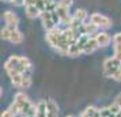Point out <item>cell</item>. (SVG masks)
<instances>
[{
    "label": "cell",
    "instance_id": "6da1fadb",
    "mask_svg": "<svg viewBox=\"0 0 121 117\" xmlns=\"http://www.w3.org/2000/svg\"><path fill=\"white\" fill-rule=\"evenodd\" d=\"M6 71L8 69H15L23 75H30L33 68H31V61L27 57H19V56H11L4 64Z\"/></svg>",
    "mask_w": 121,
    "mask_h": 117
},
{
    "label": "cell",
    "instance_id": "7a4b0ae2",
    "mask_svg": "<svg viewBox=\"0 0 121 117\" xmlns=\"http://www.w3.org/2000/svg\"><path fill=\"white\" fill-rule=\"evenodd\" d=\"M118 68H121L120 60L116 59L114 56H113V57H109V59H106L104 61V75L108 76V78H112L113 74H114Z\"/></svg>",
    "mask_w": 121,
    "mask_h": 117
},
{
    "label": "cell",
    "instance_id": "3957f363",
    "mask_svg": "<svg viewBox=\"0 0 121 117\" xmlns=\"http://www.w3.org/2000/svg\"><path fill=\"white\" fill-rule=\"evenodd\" d=\"M61 35H63V30H60L59 27H55V29H52L50 31L46 33V41H48V44H49L52 48H55V49L59 50Z\"/></svg>",
    "mask_w": 121,
    "mask_h": 117
},
{
    "label": "cell",
    "instance_id": "277c9868",
    "mask_svg": "<svg viewBox=\"0 0 121 117\" xmlns=\"http://www.w3.org/2000/svg\"><path fill=\"white\" fill-rule=\"evenodd\" d=\"M90 21L93 23H95L98 27H102V29L112 27V21H110L108 17L101 15V14H93V15L90 17Z\"/></svg>",
    "mask_w": 121,
    "mask_h": 117
},
{
    "label": "cell",
    "instance_id": "5b68a950",
    "mask_svg": "<svg viewBox=\"0 0 121 117\" xmlns=\"http://www.w3.org/2000/svg\"><path fill=\"white\" fill-rule=\"evenodd\" d=\"M4 21L7 23V27H10V29H17V26L19 25V18H18L17 14H14L12 11L4 12Z\"/></svg>",
    "mask_w": 121,
    "mask_h": 117
},
{
    "label": "cell",
    "instance_id": "8992f818",
    "mask_svg": "<svg viewBox=\"0 0 121 117\" xmlns=\"http://www.w3.org/2000/svg\"><path fill=\"white\" fill-rule=\"evenodd\" d=\"M41 19H42V26L46 29V31H50L52 29L56 27L55 22H53V19H52V12L44 11L41 14Z\"/></svg>",
    "mask_w": 121,
    "mask_h": 117
},
{
    "label": "cell",
    "instance_id": "52a82bcc",
    "mask_svg": "<svg viewBox=\"0 0 121 117\" xmlns=\"http://www.w3.org/2000/svg\"><path fill=\"white\" fill-rule=\"evenodd\" d=\"M7 74H8V76H10V79H11V82L14 83V86H17V87H21V84H22V79H23V74L18 72V71H15V69H8L7 71Z\"/></svg>",
    "mask_w": 121,
    "mask_h": 117
},
{
    "label": "cell",
    "instance_id": "ba28073f",
    "mask_svg": "<svg viewBox=\"0 0 121 117\" xmlns=\"http://www.w3.org/2000/svg\"><path fill=\"white\" fill-rule=\"evenodd\" d=\"M56 12L59 14V17H60L61 22L65 23V25H69L72 21V17L69 15V10L68 8H63V7H57V10H56Z\"/></svg>",
    "mask_w": 121,
    "mask_h": 117
},
{
    "label": "cell",
    "instance_id": "9c48e42d",
    "mask_svg": "<svg viewBox=\"0 0 121 117\" xmlns=\"http://www.w3.org/2000/svg\"><path fill=\"white\" fill-rule=\"evenodd\" d=\"M98 48H99V44H98V41H97V38L95 37H91V38L88 39V42L86 44V46H84V52L83 53L90 55V53H93L94 50H97Z\"/></svg>",
    "mask_w": 121,
    "mask_h": 117
},
{
    "label": "cell",
    "instance_id": "30bf717a",
    "mask_svg": "<svg viewBox=\"0 0 121 117\" xmlns=\"http://www.w3.org/2000/svg\"><path fill=\"white\" fill-rule=\"evenodd\" d=\"M95 38H97V41H98L99 46H106V45H109L110 41H112V37H110L108 33H105V31L98 33L97 35H95Z\"/></svg>",
    "mask_w": 121,
    "mask_h": 117
},
{
    "label": "cell",
    "instance_id": "8fae6325",
    "mask_svg": "<svg viewBox=\"0 0 121 117\" xmlns=\"http://www.w3.org/2000/svg\"><path fill=\"white\" fill-rule=\"evenodd\" d=\"M48 114V101H39L37 104V116L35 117H46Z\"/></svg>",
    "mask_w": 121,
    "mask_h": 117
},
{
    "label": "cell",
    "instance_id": "7c38bea8",
    "mask_svg": "<svg viewBox=\"0 0 121 117\" xmlns=\"http://www.w3.org/2000/svg\"><path fill=\"white\" fill-rule=\"evenodd\" d=\"M41 10H39L37 6H26V15H27L30 19H34L37 17H41Z\"/></svg>",
    "mask_w": 121,
    "mask_h": 117
},
{
    "label": "cell",
    "instance_id": "4fadbf2b",
    "mask_svg": "<svg viewBox=\"0 0 121 117\" xmlns=\"http://www.w3.org/2000/svg\"><path fill=\"white\" fill-rule=\"evenodd\" d=\"M59 114V108H57V104L55 101L49 100L48 101V114L46 117H57Z\"/></svg>",
    "mask_w": 121,
    "mask_h": 117
},
{
    "label": "cell",
    "instance_id": "5bb4252c",
    "mask_svg": "<svg viewBox=\"0 0 121 117\" xmlns=\"http://www.w3.org/2000/svg\"><path fill=\"white\" fill-rule=\"evenodd\" d=\"M10 41L14 42V44H21L23 41V34L17 30V29H11V37H10Z\"/></svg>",
    "mask_w": 121,
    "mask_h": 117
},
{
    "label": "cell",
    "instance_id": "9a60e30c",
    "mask_svg": "<svg viewBox=\"0 0 121 117\" xmlns=\"http://www.w3.org/2000/svg\"><path fill=\"white\" fill-rule=\"evenodd\" d=\"M83 34H95L97 33V30H98V26L95 25V23H83Z\"/></svg>",
    "mask_w": 121,
    "mask_h": 117
},
{
    "label": "cell",
    "instance_id": "2e32d148",
    "mask_svg": "<svg viewBox=\"0 0 121 117\" xmlns=\"http://www.w3.org/2000/svg\"><path fill=\"white\" fill-rule=\"evenodd\" d=\"M83 50L79 48V45H78V42H75V44H72L71 46H69V49H68V56H71V57H75V56H79L80 53H82Z\"/></svg>",
    "mask_w": 121,
    "mask_h": 117
},
{
    "label": "cell",
    "instance_id": "e0dca14e",
    "mask_svg": "<svg viewBox=\"0 0 121 117\" xmlns=\"http://www.w3.org/2000/svg\"><path fill=\"white\" fill-rule=\"evenodd\" d=\"M84 113L90 117H101V110H98V109L94 108V106H88L87 109L84 110Z\"/></svg>",
    "mask_w": 121,
    "mask_h": 117
},
{
    "label": "cell",
    "instance_id": "ac0fdd59",
    "mask_svg": "<svg viewBox=\"0 0 121 117\" xmlns=\"http://www.w3.org/2000/svg\"><path fill=\"white\" fill-rule=\"evenodd\" d=\"M86 17H87V12H86V10H84V8H78L76 12H75V15H73V18H76L78 21H80L82 23L84 22Z\"/></svg>",
    "mask_w": 121,
    "mask_h": 117
},
{
    "label": "cell",
    "instance_id": "d6986e66",
    "mask_svg": "<svg viewBox=\"0 0 121 117\" xmlns=\"http://www.w3.org/2000/svg\"><path fill=\"white\" fill-rule=\"evenodd\" d=\"M14 101L17 102L18 105H22V104H25V102H27L29 98H27V95L25 94V93H17V94H15Z\"/></svg>",
    "mask_w": 121,
    "mask_h": 117
},
{
    "label": "cell",
    "instance_id": "ffe728a7",
    "mask_svg": "<svg viewBox=\"0 0 121 117\" xmlns=\"http://www.w3.org/2000/svg\"><path fill=\"white\" fill-rule=\"evenodd\" d=\"M57 7H59V4L56 3L55 0H46V11L53 12L57 10Z\"/></svg>",
    "mask_w": 121,
    "mask_h": 117
},
{
    "label": "cell",
    "instance_id": "44dd1931",
    "mask_svg": "<svg viewBox=\"0 0 121 117\" xmlns=\"http://www.w3.org/2000/svg\"><path fill=\"white\" fill-rule=\"evenodd\" d=\"M31 86V78H30V75H25L22 79V84H21V87L22 89H29Z\"/></svg>",
    "mask_w": 121,
    "mask_h": 117
},
{
    "label": "cell",
    "instance_id": "7402d4cb",
    "mask_svg": "<svg viewBox=\"0 0 121 117\" xmlns=\"http://www.w3.org/2000/svg\"><path fill=\"white\" fill-rule=\"evenodd\" d=\"M73 4V0H59V7H63V8H68Z\"/></svg>",
    "mask_w": 121,
    "mask_h": 117
},
{
    "label": "cell",
    "instance_id": "603a6c76",
    "mask_svg": "<svg viewBox=\"0 0 121 117\" xmlns=\"http://www.w3.org/2000/svg\"><path fill=\"white\" fill-rule=\"evenodd\" d=\"M10 37H11V29L10 27H4L1 30V38L3 39H8L10 41Z\"/></svg>",
    "mask_w": 121,
    "mask_h": 117
},
{
    "label": "cell",
    "instance_id": "cb8c5ba5",
    "mask_svg": "<svg viewBox=\"0 0 121 117\" xmlns=\"http://www.w3.org/2000/svg\"><path fill=\"white\" fill-rule=\"evenodd\" d=\"M109 110L112 112V114H114V116H116L117 113H120V112H121V106L118 105V104H116V102H114L113 105L109 106Z\"/></svg>",
    "mask_w": 121,
    "mask_h": 117
},
{
    "label": "cell",
    "instance_id": "d4e9b609",
    "mask_svg": "<svg viewBox=\"0 0 121 117\" xmlns=\"http://www.w3.org/2000/svg\"><path fill=\"white\" fill-rule=\"evenodd\" d=\"M52 19H53V22H55L56 26H57V25H59V23L61 22V19H60V17H59V14H57L56 11L52 12Z\"/></svg>",
    "mask_w": 121,
    "mask_h": 117
},
{
    "label": "cell",
    "instance_id": "484cf974",
    "mask_svg": "<svg viewBox=\"0 0 121 117\" xmlns=\"http://www.w3.org/2000/svg\"><path fill=\"white\" fill-rule=\"evenodd\" d=\"M113 116L112 112L109 110V108H105V109H101V117H110Z\"/></svg>",
    "mask_w": 121,
    "mask_h": 117
},
{
    "label": "cell",
    "instance_id": "4316f807",
    "mask_svg": "<svg viewBox=\"0 0 121 117\" xmlns=\"http://www.w3.org/2000/svg\"><path fill=\"white\" fill-rule=\"evenodd\" d=\"M15 116H17V114H15L11 109H7V110H4V112H3V114H1V117H15Z\"/></svg>",
    "mask_w": 121,
    "mask_h": 117
},
{
    "label": "cell",
    "instance_id": "83f0119b",
    "mask_svg": "<svg viewBox=\"0 0 121 117\" xmlns=\"http://www.w3.org/2000/svg\"><path fill=\"white\" fill-rule=\"evenodd\" d=\"M112 78L114 79V80H117V82H121V68H118V69L113 74V76H112Z\"/></svg>",
    "mask_w": 121,
    "mask_h": 117
},
{
    "label": "cell",
    "instance_id": "f1b7e54d",
    "mask_svg": "<svg viewBox=\"0 0 121 117\" xmlns=\"http://www.w3.org/2000/svg\"><path fill=\"white\" fill-rule=\"evenodd\" d=\"M11 3L14 6H22V4H26V0H11Z\"/></svg>",
    "mask_w": 121,
    "mask_h": 117
},
{
    "label": "cell",
    "instance_id": "f546056e",
    "mask_svg": "<svg viewBox=\"0 0 121 117\" xmlns=\"http://www.w3.org/2000/svg\"><path fill=\"white\" fill-rule=\"evenodd\" d=\"M114 52H121V44H114Z\"/></svg>",
    "mask_w": 121,
    "mask_h": 117
},
{
    "label": "cell",
    "instance_id": "4dcf8cb0",
    "mask_svg": "<svg viewBox=\"0 0 121 117\" xmlns=\"http://www.w3.org/2000/svg\"><path fill=\"white\" fill-rule=\"evenodd\" d=\"M116 104H118V105L121 106V94H118L116 97Z\"/></svg>",
    "mask_w": 121,
    "mask_h": 117
},
{
    "label": "cell",
    "instance_id": "1f68e13d",
    "mask_svg": "<svg viewBox=\"0 0 121 117\" xmlns=\"http://www.w3.org/2000/svg\"><path fill=\"white\" fill-rule=\"evenodd\" d=\"M114 57L116 59H118V60L121 61V52H114Z\"/></svg>",
    "mask_w": 121,
    "mask_h": 117
},
{
    "label": "cell",
    "instance_id": "d6a6232c",
    "mask_svg": "<svg viewBox=\"0 0 121 117\" xmlns=\"http://www.w3.org/2000/svg\"><path fill=\"white\" fill-rule=\"evenodd\" d=\"M82 117H90V116H87V114H86V113L83 112V113H82Z\"/></svg>",
    "mask_w": 121,
    "mask_h": 117
},
{
    "label": "cell",
    "instance_id": "836d02e7",
    "mask_svg": "<svg viewBox=\"0 0 121 117\" xmlns=\"http://www.w3.org/2000/svg\"><path fill=\"white\" fill-rule=\"evenodd\" d=\"M114 117H121V112H120V113H117V114H116Z\"/></svg>",
    "mask_w": 121,
    "mask_h": 117
},
{
    "label": "cell",
    "instance_id": "e575fe53",
    "mask_svg": "<svg viewBox=\"0 0 121 117\" xmlns=\"http://www.w3.org/2000/svg\"><path fill=\"white\" fill-rule=\"evenodd\" d=\"M1 1H10V3H11V0H1Z\"/></svg>",
    "mask_w": 121,
    "mask_h": 117
},
{
    "label": "cell",
    "instance_id": "d590c367",
    "mask_svg": "<svg viewBox=\"0 0 121 117\" xmlns=\"http://www.w3.org/2000/svg\"><path fill=\"white\" fill-rule=\"evenodd\" d=\"M67 117H75V116H72V114H69V116H67Z\"/></svg>",
    "mask_w": 121,
    "mask_h": 117
},
{
    "label": "cell",
    "instance_id": "8d00e7d4",
    "mask_svg": "<svg viewBox=\"0 0 121 117\" xmlns=\"http://www.w3.org/2000/svg\"><path fill=\"white\" fill-rule=\"evenodd\" d=\"M120 35H121V31H120Z\"/></svg>",
    "mask_w": 121,
    "mask_h": 117
}]
</instances>
